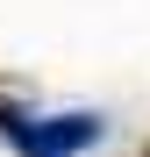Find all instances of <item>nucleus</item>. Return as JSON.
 Returning a JSON list of instances; mask_svg holds the SVG:
<instances>
[{
  "mask_svg": "<svg viewBox=\"0 0 150 157\" xmlns=\"http://www.w3.org/2000/svg\"><path fill=\"white\" fill-rule=\"evenodd\" d=\"M0 128L14 136L21 157H79L86 143H100V114H43V121L0 114Z\"/></svg>",
  "mask_w": 150,
  "mask_h": 157,
  "instance_id": "nucleus-1",
  "label": "nucleus"
}]
</instances>
